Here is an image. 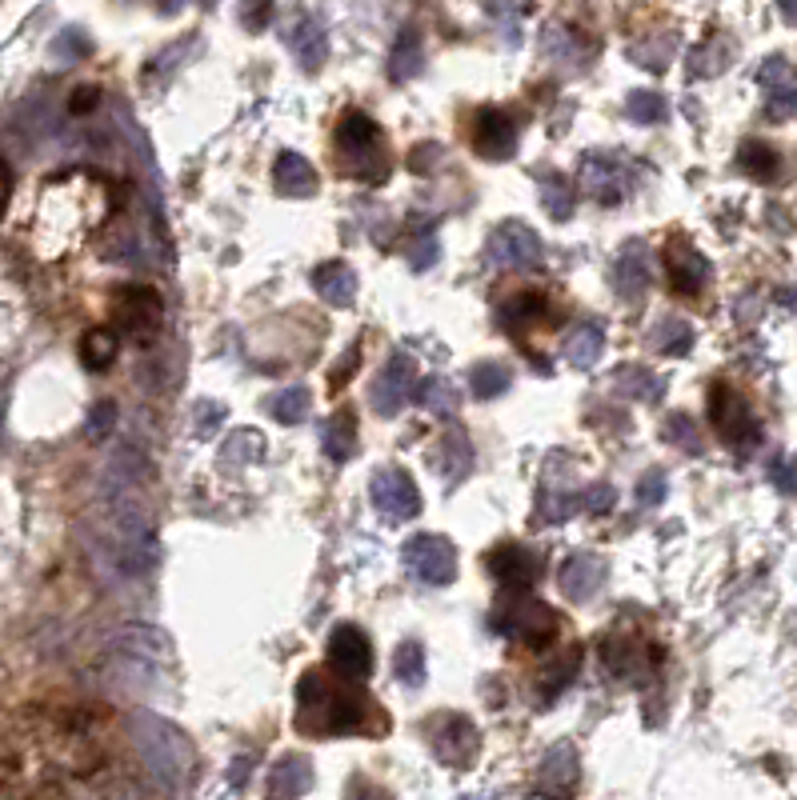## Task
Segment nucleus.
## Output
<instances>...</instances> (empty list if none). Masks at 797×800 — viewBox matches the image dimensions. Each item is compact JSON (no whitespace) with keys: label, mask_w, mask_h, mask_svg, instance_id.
Wrapping results in <instances>:
<instances>
[{"label":"nucleus","mask_w":797,"mask_h":800,"mask_svg":"<svg viewBox=\"0 0 797 800\" xmlns=\"http://www.w3.org/2000/svg\"><path fill=\"white\" fill-rule=\"evenodd\" d=\"M405 569L421 584H453V577H458V548L437 533L413 536L405 545Z\"/></svg>","instance_id":"obj_10"},{"label":"nucleus","mask_w":797,"mask_h":800,"mask_svg":"<svg viewBox=\"0 0 797 800\" xmlns=\"http://www.w3.org/2000/svg\"><path fill=\"white\" fill-rule=\"evenodd\" d=\"M429 732V744H434V753L441 765L449 768H470L473 756H477V724L470 717H461V712H441L425 724Z\"/></svg>","instance_id":"obj_8"},{"label":"nucleus","mask_w":797,"mask_h":800,"mask_svg":"<svg viewBox=\"0 0 797 800\" xmlns=\"http://www.w3.org/2000/svg\"><path fill=\"white\" fill-rule=\"evenodd\" d=\"M137 744H141L145 761L153 768L157 777L169 780V785H181V780L193 773V744L181 729H173L169 720L161 717H137Z\"/></svg>","instance_id":"obj_4"},{"label":"nucleus","mask_w":797,"mask_h":800,"mask_svg":"<svg viewBox=\"0 0 797 800\" xmlns=\"http://www.w3.org/2000/svg\"><path fill=\"white\" fill-rule=\"evenodd\" d=\"M581 500H586L589 512H610L613 505H617V492H613V485H598V488H589Z\"/></svg>","instance_id":"obj_46"},{"label":"nucleus","mask_w":797,"mask_h":800,"mask_svg":"<svg viewBox=\"0 0 797 800\" xmlns=\"http://www.w3.org/2000/svg\"><path fill=\"white\" fill-rule=\"evenodd\" d=\"M513 384V376L501 369V364H493V360H481L470 369V389L477 401H493V396H501L505 389Z\"/></svg>","instance_id":"obj_33"},{"label":"nucleus","mask_w":797,"mask_h":800,"mask_svg":"<svg viewBox=\"0 0 797 800\" xmlns=\"http://www.w3.org/2000/svg\"><path fill=\"white\" fill-rule=\"evenodd\" d=\"M81 360H84V369L105 372L108 364L117 360V333L105 328V325L89 328V333L81 337Z\"/></svg>","instance_id":"obj_28"},{"label":"nucleus","mask_w":797,"mask_h":800,"mask_svg":"<svg viewBox=\"0 0 797 800\" xmlns=\"http://www.w3.org/2000/svg\"><path fill=\"white\" fill-rule=\"evenodd\" d=\"M357 352H361V348L353 345L349 352H345V364H337V369H333V376H328V381H333V389H340V384H345L353 376V369L361 364V357H357Z\"/></svg>","instance_id":"obj_48"},{"label":"nucleus","mask_w":797,"mask_h":800,"mask_svg":"<svg viewBox=\"0 0 797 800\" xmlns=\"http://www.w3.org/2000/svg\"><path fill=\"white\" fill-rule=\"evenodd\" d=\"M637 500L642 505H661L666 500V473H645L642 476V485H637Z\"/></svg>","instance_id":"obj_44"},{"label":"nucleus","mask_w":797,"mask_h":800,"mask_svg":"<svg viewBox=\"0 0 797 800\" xmlns=\"http://www.w3.org/2000/svg\"><path fill=\"white\" fill-rule=\"evenodd\" d=\"M473 149L485 161H509L517 152V128L501 108H481L473 116Z\"/></svg>","instance_id":"obj_15"},{"label":"nucleus","mask_w":797,"mask_h":800,"mask_svg":"<svg viewBox=\"0 0 797 800\" xmlns=\"http://www.w3.org/2000/svg\"><path fill=\"white\" fill-rule=\"evenodd\" d=\"M9 197H12V169H9V161L0 156V217L9 209Z\"/></svg>","instance_id":"obj_50"},{"label":"nucleus","mask_w":797,"mask_h":800,"mask_svg":"<svg viewBox=\"0 0 797 800\" xmlns=\"http://www.w3.org/2000/svg\"><path fill=\"white\" fill-rule=\"evenodd\" d=\"M313 289L333 309H349L357 301V273L345 260H325V265L313 268Z\"/></svg>","instance_id":"obj_20"},{"label":"nucleus","mask_w":797,"mask_h":800,"mask_svg":"<svg viewBox=\"0 0 797 800\" xmlns=\"http://www.w3.org/2000/svg\"><path fill=\"white\" fill-rule=\"evenodd\" d=\"M309 789H313V765H309V756L301 753L281 756L269 777V797H305Z\"/></svg>","instance_id":"obj_22"},{"label":"nucleus","mask_w":797,"mask_h":800,"mask_svg":"<svg viewBox=\"0 0 797 800\" xmlns=\"http://www.w3.org/2000/svg\"><path fill=\"white\" fill-rule=\"evenodd\" d=\"M113 417H117V405L101 401V405L93 408V425H89V437H105L108 425H113Z\"/></svg>","instance_id":"obj_47"},{"label":"nucleus","mask_w":797,"mask_h":800,"mask_svg":"<svg viewBox=\"0 0 797 800\" xmlns=\"http://www.w3.org/2000/svg\"><path fill=\"white\" fill-rule=\"evenodd\" d=\"M489 256H493V265H501V268H538L545 248H541V236L529 229V224L505 221L493 229Z\"/></svg>","instance_id":"obj_11"},{"label":"nucleus","mask_w":797,"mask_h":800,"mask_svg":"<svg viewBox=\"0 0 797 800\" xmlns=\"http://www.w3.org/2000/svg\"><path fill=\"white\" fill-rule=\"evenodd\" d=\"M581 509H586V500L574 497V492H541V517L550 524L569 521V517H577Z\"/></svg>","instance_id":"obj_38"},{"label":"nucleus","mask_w":797,"mask_h":800,"mask_svg":"<svg viewBox=\"0 0 797 800\" xmlns=\"http://www.w3.org/2000/svg\"><path fill=\"white\" fill-rule=\"evenodd\" d=\"M417 396H421V405L429 408V413H437V417H458L461 389H453L449 376H429V381L417 389Z\"/></svg>","instance_id":"obj_31"},{"label":"nucleus","mask_w":797,"mask_h":800,"mask_svg":"<svg viewBox=\"0 0 797 800\" xmlns=\"http://www.w3.org/2000/svg\"><path fill=\"white\" fill-rule=\"evenodd\" d=\"M328 669L345 681H369L373 673V645L357 625H337L328 637Z\"/></svg>","instance_id":"obj_12"},{"label":"nucleus","mask_w":797,"mask_h":800,"mask_svg":"<svg viewBox=\"0 0 797 800\" xmlns=\"http://www.w3.org/2000/svg\"><path fill=\"white\" fill-rule=\"evenodd\" d=\"M113 316H117V328L137 345H149L157 337V328L164 321V304L153 289L145 285H129L113 297Z\"/></svg>","instance_id":"obj_7"},{"label":"nucleus","mask_w":797,"mask_h":800,"mask_svg":"<svg viewBox=\"0 0 797 800\" xmlns=\"http://www.w3.org/2000/svg\"><path fill=\"white\" fill-rule=\"evenodd\" d=\"M470 468H473V444H470V437L465 432H446L441 441H437V449H434V473L446 480L449 488L453 485H461L465 476H470Z\"/></svg>","instance_id":"obj_19"},{"label":"nucleus","mask_w":797,"mask_h":800,"mask_svg":"<svg viewBox=\"0 0 797 800\" xmlns=\"http://www.w3.org/2000/svg\"><path fill=\"white\" fill-rule=\"evenodd\" d=\"M437 256H441V244H437V236H429V232H425L421 241H413L409 244V260H413V268H429L437 260Z\"/></svg>","instance_id":"obj_45"},{"label":"nucleus","mask_w":797,"mask_h":800,"mask_svg":"<svg viewBox=\"0 0 797 800\" xmlns=\"http://www.w3.org/2000/svg\"><path fill=\"white\" fill-rule=\"evenodd\" d=\"M557 584H562L565 601L574 604L593 601L601 592V584H605V560L593 557V553H574L562 565V572H557Z\"/></svg>","instance_id":"obj_18"},{"label":"nucleus","mask_w":797,"mask_h":800,"mask_svg":"<svg viewBox=\"0 0 797 800\" xmlns=\"http://www.w3.org/2000/svg\"><path fill=\"white\" fill-rule=\"evenodd\" d=\"M369 500L385 524H405L421 517V492L405 468H377L369 476Z\"/></svg>","instance_id":"obj_6"},{"label":"nucleus","mask_w":797,"mask_h":800,"mask_svg":"<svg viewBox=\"0 0 797 800\" xmlns=\"http://www.w3.org/2000/svg\"><path fill=\"white\" fill-rule=\"evenodd\" d=\"M613 280H617V292L629 297V301H637V297L649 289V260H645L642 244H629V248H625L617 268H613Z\"/></svg>","instance_id":"obj_23"},{"label":"nucleus","mask_w":797,"mask_h":800,"mask_svg":"<svg viewBox=\"0 0 797 800\" xmlns=\"http://www.w3.org/2000/svg\"><path fill=\"white\" fill-rule=\"evenodd\" d=\"M613 384H617V389H622L625 396H634V401H645V405H654L657 396H661V381H657V376L649 369H642V364H625V369H617Z\"/></svg>","instance_id":"obj_32"},{"label":"nucleus","mask_w":797,"mask_h":800,"mask_svg":"<svg viewBox=\"0 0 797 800\" xmlns=\"http://www.w3.org/2000/svg\"><path fill=\"white\" fill-rule=\"evenodd\" d=\"M738 164H741V173L753 176V181H774L782 156H777V149H770L765 140H746L738 149Z\"/></svg>","instance_id":"obj_29"},{"label":"nucleus","mask_w":797,"mask_h":800,"mask_svg":"<svg viewBox=\"0 0 797 800\" xmlns=\"http://www.w3.org/2000/svg\"><path fill=\"white\" fill-rule=\"evenodd\" d=\"M389 77L393 81H409L413 72L421 69V45H417V36H409V53H405V45H397V53H393V65H389Z\"/></svg>","instance_id":"obj_42"},{"label":"nucleus","mask_w":797,"mask_h":800,"mask_svg":"<svg viewBox=\"0 0 797 800\" xmlns=\"http://www.w3.org/2000/svg\"><path fill=\"white\" fill-rule=\"evenodd\" d=\"M417 389V360L409 352H393V357L381 364V372L373 376V389H369V405H373L377 417H397L405 401Z\"/></svg>","instance_id":"obj_9"},{"label":"nucleus","mask_w":797,"mask_h":800,"mask_svg":"<svg viewBox=\"0 0 797 800\" xmlns=\"http://www.w3.org/2000/svg\"><path fill=\"white\" fill-rule=\"evenodd\" d=\"M265 453V437L257 429H245V432H233L229 444H224V456L229 461H261Z\"/></svg>","instance_id":"obj_40"},{"label":"nucleus","mask_w":797,"mask_h":800,"mask_svg":"<svg viewBox=\"0 0 797 800\" xmlns=\"http://www.w3.org/2000/svg\"><path fill=\"white\" fill-rule=\"evenodd\" d=\"M654 345L666 352V357H685L693 348V328L678 316H669V321H657L654 328Z\"/></svg>","instance_id":"obj_35"},{"label":"nucleus","mask_w":797,"mask_h":800,"mask_svg":"<svg viewBox=\"0 0 797 800\" xmlns=\"http://www.w3.org/2000/svg\"><path fill=\"white\" fill-rule=\"evenodd\" d=\"M269 408L281 425H301V420L309 417V408H313V396H309L305 384H293V389H285V393L273 396Z\"/></svg>","instance_id":"obj_34"},{"label":"nucleus","mask_w":797,"mask_h":800,"mask_svg":"<svg viewBox=\"0 0 797 800\" xmlns=\"http://www.w3.org/2000/svg\"><path fill=\"white\" fill-rule=\"evenodd\" d=\"M666 441L681 444L685 453H702V437H697V429H693V420L681 417V413L666 420Z\"/></svg>","instance_id":"obj_41"},{"label":"nucleus","mask_w":797,"mask_h":800,"mask_svg":"<svg viewBox=\"0 0 797 800\" xmlns=\"http://www.w3.org/2000/svg\"><path fill=\"white\" fill-rule=\"evenodd\" d=\"M297 729L309 737H353V732H385L389 720L361 688V681L305 669L297 681Z\"/></svg>","instance_id":"obj_1"},{"label":"nucleus","mask_w":797,"mask_h":800,"mask_svg":"<svg viewBox=\"0 0 797 800\" xmlns=\"http://www.w3.org/2000/svg\"><path fill=\"white\" fill-rule=\"evenodd\" d=\"M625 113H629V120H637V125H657V120H666V101L657 93H629Z\"/></svg>","instance_id":"obj_39"},{"label":"nucleus","mask_w":797,"mask_h":800,"mask_svg":"<svg viewBox=\"0 0 797 800\" xmlns=\"http://www.w3.org/2000/svg\"><path fill=\"white\" fill-rule=\"evenodd\" d=\"M666 280L669 289L678 292V297H697L705 289V280H709V260H705L697 248H693L685 236H673L666 244Z\"/></svg>","instance_id":"obj_14"},{"label":"nucleus","mask_w":797,"mask_h":800,"mask_svg":"<svg viewBox=\"0 0 797 800\" xmlns=\"http://www.w3.org/2000/svg\"><path fill=\"white\" fill-rule=\"evenodd\" d=\"M601 348H605V333H601V325H577L569 337H565V360L574 364V369H589L593 360L601 357Z\"/></svg>","instance_id":"obj_26"},{"label":"nucleus","mask_w":797,"mask_h":800,"mask_svg":"<svg viewBox=\"0 0 797 800\" xmlns=\"http://www.w3.org/2000/svg\"><path fill=\"white\" fill-rule=\"evenodd\" d=\"M758 81L765 89V113L774 120H786L797 113V69L786 57H770L758 69Z\"/></svg>","instance_id":"obj_16"},{"label":"nucleus","mask_w":797,"mask_h":800,"mask_svg":"<svg viewBox=\"0 0 797 800\" xmlns=\"http://www.w3.org/2000/svg\"><path fill=\"white\" fill-rule=\"evenodd\" d=\"M60 57H84L89 53V40H81V33H65V40L57 45Z\"/></svg>","instance_id":"obj_49"},{"label":"nucleus","mask_w":797,"mask_h":800,"mask_svg":"<svg viewBox=\"0 0 797 800\" xmlns=\"http://www.w3.org/2000/svg\"><path fill=\"white\" fill-rule=\"evenodd\" d=\"M782 4V16H786L789 24H797V0H777Z\"/></svg>","instance_id":"obj_53"},{"label":"nucleus","mask_w":797,"mask_h":800,"mask_svg":"<svg viewBox=\"0 0 797 800\" xmlns=\"http://www.w3.org/2000/svg\"><path fill=\"white\" fill-rule=\"evenodd\" d=\"M96 105V89H77L72 93V113H89Z\"/></svg>","instance_id":"obj_51"},{"label":"nucleus","mask_w":797,"mask_h":800,"mask_svg":"<svg viewBox=\"0 0 797 800\" xmlns=\"http://www.w3.org/2000/svg\"><path fill=\"white\" fill-rule=\"evenodd\" d=\"M541 780H545V792H569L577 780V756L569 744H557L545 765H541Z\"/></svg>","instance_id":"obj_27"},{"label":"nucleus","mask_w":797,"mask_h":800,"mask_svg":"<svg viewBox=\"0 0 797 800\" xmlns=\"http://www.w3.org/2000/svg\"><path fill=\"white\" fill-rule=\"evenodd\" d=\"M337 173L365 181V185H381L389 176V149L385 137L377 128L373 116L345 113L337 125Z\"/></svg>","instance_id":"obj_2"},{"label":"nucleus","mask_w":797,"mask_h":800,"mask_svg":"<svg viewBox=\"0 0 797 800\" xmlns=\"http://www.w3.org/2000/svg\"><path fill=\"white\" fill-rule=\"evenodd\" d=\"M241 21H245L249 33H265L273 21V0H245L241 4Z\"/></svg>","instance_id":"obj_43"},{"label":"nucleus","mask_w":797,"mask_h":800,"mask_svg":"<svg viewBox=\"0 0 797 800\" xmlns=\"http://www.w3.org/2000/svg\"><path fill=\"white\" fill-rule=\"evenodd\" d=\"M581 188H586V197L601 200V205H617V200L629 197V169L610 161V156H586Z\"/></svg>","instance_id":"obj_17"},{"label":"nucleus","mask_w":797,"mask_h":800,"mask_svg":"<svg viewBox=\"0 0 797 800\" xmlns=\"http://www.w3.org/2000/svg\"><path fill=\"white\" fill-rule=\"evenodd\" d=\"M485 569L493 572V580L501 584V589H533L541 580V569H545V560L541 553L525 545H497L485 557Z\"/></svg>","instance_id":"obj_13"},{"label":"nucleus","mask_w":797,"mask_h":800,"mask_svg":"<svg viewBox=\"0 0 797 800\" xmlns=\"http://www.w3.org/2000/svg\"><path fill=\"white\" fill-rule=\"evenodd\" d=\"M709 420H714L717 437H721L729 449H753V444L762 441V425L753 417V408L746 405V396L726 381H717L714 389H709Z\"/></svg>","instance_id":"obj_5"},{"label":"nucleus","mask_w":797,"mask_h":800,"mask_svg":"<svg viewBox=\"0 0 797 800\" xmlns=\"http://www.w3.org/2000/svg\"><path fill=\"white\" fill-rule=\"evenodd\" d=\"M501 316H505V328H509V333H521V328L541 325V321L550 316V304H545V297H541V292L521 289L513 301H505Z\"/></svg>","instance_id":"obj_24"},{"label":"nucleus","mask_w":797,"mask_h":800,"mask_svg":"<svg viewBox=\"0 0 797 800\" xmlns=\"http://www.w3.org/2000/svg\"><path fill=\"white\" fill-rule=\"evenodd\" d=\"M273 185L281 197H313L317 193V173H313V164L305 156H297V152H281L277 164H273Z\"/></svg>","instance_id":"obj_21"},{"label":"nucleus","mask_w":797,"mask_h":800,"mask_svg":"<svg viewBox=\"0 0 797 800\" xmlns=\"http://www.w3.org/2000/svg\"><path fill=\"white\" fill-rule=\"evenodd\" d=\"M393 673L405 688H421L425 685V649L417 640H405L393 657Z\"/></svg>","instance_id":"obj_36"},{"label":"nucleus","mask_w":797,"mask_h":800,"mask_svg":"<svg viewBox=\"0 0 797 800\" xmlns=\"http://www.w3.org/2000/svg\"><path fill=\"white\" fill-rule=\"evenodd\" d=\"M557 628H562L557 613L529 589H505V596L493 608V633H501L505 640H517V645H550Z\"/></svg>","instance_id":"obj_3"},{"label":"nucleus","mask_w":797,"mask_h":800,"mask_svg":"<svg viewBox=\"0 0 797 800\" xmlns=\"http://www.w3.org/2000/svg\"><path fill=\"white\" fill-rule=\"evenodd\" d=\"M289 45H293V53H297V60L305 65L309 72H317L321 65H325V36H321V28L313 21H297V28H293V36H289Z\"/></svg>","instance_id":"obj_30"},{"label":"nucleus","mask_w":797,"mask_h":800,"mask_svg":"<svg viewBox=\"0 0 797 800\" xmlns=\"http://www.w3.org/2000/svg\"><path fill=\"white\" fill-rule=\"evenodd\" d=\"M774 476H777V480H782V488H786V492H794V488H797V473H794V468H789L786 461H777V464H774Z\"/></svg>","instance_id":"obj_52"},{"label":"nucleus","mask_w":797,"mask_h":800,"mask_svg":"<svg viewBox=\"0 0 797 800\" xmlns=\"http://www.w3.org/2000/svg\"><path fill=\"white\" fill-rule=\"evenodd\" d=\"M321 449H325L333 461H349L357 453V425H353V413L349 408H340L333 417L325 420V429H321Z\"/></svg>","instance_id":"obj_25"},{"label":"nucleus","mask_w":797,"mask_h":800,"mask_svg":"<svg viewBox=\"0 0 797 800\" xmlns=\"http://www.w3.org/2000/svg\"><path fill=\"white\" fill-rule=\"evenodd\" d=\"M185 4V0H181ZM164 12H176V0H164Z\"/></svg>","instance_id":"obj_54"},{"label":"nucleus","mask_w":797,"mask_h":800,"mask_svg":"<svg viewBox=\"0 0 797 800\" xmlns=\"http://www.w3.org/2000/svg\"><path fill=\"white\" fill-rule=\"evenodd\" d=\"M541 205L550 209L553 221H565L569 212H574V200H569V188H565V181L557 173H541Z\"/></svg>","instance_id":"obj_37"}]
</instances>
